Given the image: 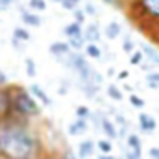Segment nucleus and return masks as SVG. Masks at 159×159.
Segmentation results:
<instances>
[{"label": "nucleus", "instance_id": "4468645a", "mask_svg": "<svg viewBox=\"0 0 159 159\" xmlns=\"http://www.w3.org/2000/svg\"><path fill=\"white\" fill-rule=\"evenodd\" d=\"M84 56L86 58H92V60H103V51L98 43H86L84 45Z\"/></svg>", "mask_w": 159, "mask_h": 159}, {"label": "nucleus", "instance_id": "f704fd0d", "mask_svg": "<svg viewBox=\"0 0 159 159\" xmlns=\"http://www.w3.org/2000/svg\"><path fill=\"white\" fill-rule=\"evenodd\" d=\"M148 155H150V159H159V146H152L148 150Z\"/></svg>", "mask_w": 159, "mask_h": 159}, {"label": "nucleus", "instance_id": "c9c22d12", "mask_svg": "<svg viewBox=\"0 0 159 159\" xmlns=\"http://www.w3.org/2000/svg\"><path fill=\"white\" fill-rule=\"evenodd\" d=\"M25 45H26V43H21V41H17V39H11V47L17 49V51H25Z\"/></svg>", "mask_w": 159, "mask_h": 159}, {"label": "nucleus", "instance_id": "6ab92c4d", "mask_svg": "<svg viewBox=\"0 0 159 159\" xmlns=\"http://www.w3.org/2000/svg\"><path fill=\"white\" fill-rule=\"evenodd\" d=\"M144 81H146V86L148 88L159 90V71H148L146 77H144Z\"/></svg>", "mask_w": 159, "mask_h": 159}, {"label": "nucleus", "instance_id": "a211bd4d", "mask_svg": "<svg viewBox=\"0 0 159 159\" xmlns=\"http://www.w3.org/2000/svg\"><path fill=\"white\" fill-rule=\"evenodd\" d=\"M64 36L66 38H75V36H83V25H79L75 21H71L69 25L64 26Z\"/></svg>", "mask_w": 159, "mask_h": 159}, {"label": "nucleus", "instance_id": "39448f33", "mask_svg": "<svg viewBox=\"0 0 159 159\" xmlns=\"http://www.w3.org/2000/svg\"><path fill=\"white\" fill-rule=\"evenodd\" d=\"M99 131H101V133H103V137H105V139H109V140L118 139V129H116L114 122H112L105 112L101 114V120H99Z\"/></svg>", "mask_w": 159, "mask_h": 159}, {"label": "nucleus", "instance_id": "c03bdc74", "mask_svg": "<svg viewBox=\"0 0 159 159\" xmlns=\"http://www.w3.org/2000/svg\"><path fill=\"white\" fill-rule=\"evenodd\" d=\"M0 159H4V157H0Z\"/></svg>", "mask_w": 159, "mask_h": 159}, {"label": "nucleus", "instance_id": "e433bc0d", "mask_svg": "<svg viewBox=\"0 0 159 159\" xmlns=\"http://www.w3.org/2000/svg\"><path fill=\"white\" fill-rule=\"evenodd\" d=\"M140 69H142L144 73H148V71H153V66H152L150 62H148V64H144V60H142V62H140Z\"/></svg>", "mask_w": 159, "mask_h": 159}, {"label": "nucleus", "instance_id": "a878e982", "mask_svg": "<svg viewBox=\"0 0 159 159\" xmlns=\"http://www.w3.org/2000/svg\"><path fill=\"white\" fill-rule=\"evenodd\" d=\"M129 105H131L133 109H144L146 101H144L140 96H137V94H131V96H129Z\"/></svg>", "mask_w": 159, "mask_h": 159}, {"label": "nucleus", "instance_id": "c85d7f7f", "mask_svg": "<svg viewBox=\"0 0 159 159\" xmlns=\"http://www.w3.org/2000/svg\"><path fill=\"white\" fill-rule=\"evenodd\" d=\"M81 2H83V0H62L60 6L64 10H67V11H73L75 8H79V4H81Z\"/></svg>", "mask_w": 159, "mask_h": 159}, {"label": "nucleus", "instance_id": "bb28decb", "mask_svg": "<svg viewBox=\"0 0 159 159\" xmlns=\"http://www.w3.org/2000/svg\"><path fill=\"white\" fill-rule=\"evenodd\" d=\"M122 49H124V52H127V54H131L133 51H135V41L129 38V36H125L124 39H122Z\"/></svg>", "mask_w": 159, "mask_h": 159}, {"label": "nucleus", "instance_id": "a19ab883", "mask_svg": "<svg viewBox=\"0 0 159 159\" xmlns=\"http://www.w3.org/2000/svg\"><path fill=\"white\" fill-rule=\"evenodd\" d=\"M52 2H56V4H60V2H62V0H52Z\"/></svg>", "mask_w": 159, "mask_h": 159}, {"label": "nucleus", "instance_id": "2f4dec72", "mask_svg": "<svg viewBox=\"0 0 159 159\" xmlns=\"http://www.w3.org/2000/svg\"><path fill=\"white\" fill-rule=\"evenodd\" d=\"M83 11L86 13V17H88V15H90V17H96V15H98V8H96L92 2H86L84 8H83Z\"/></svg>", "mask_w": 159, "mask_h": 159}, {"label": "nucleus", "instance_id": "a18cd8bd", "mask_svg": "<svg viewBox=\"0 0 159 159\" xmlns=\"http://www.w3.org/2000/svg\"><path fill=\"white\" fill-rule=\"evenodd\" d=\"M125 2H127V0H125Z\"/></svg>", "mask_w": 159, "mask_h": 159}, {"label": "nucleus", "instance_id": "79ce46f5", "mask_svg": "<svg viewBox=\"0 0 159 159\" xmlns=\"http://www.w3.org/2000/svg\"><path fill=\"white\" fill-rule=\"evenodd\" d=\"M155 43H157V45H159V38H157V39H155Z\"/></svg>", "mask_w": 159, "mask_h": 159}, {"label": "nucleus", "instance_id": "f03ea898", "mask_svg": "<svg viewBox=\"0 0 159 159\" xmlns=\"http://www.w3.org/2000/svg\"><path fill=\"white\" fill-rule=\"evenodd\" d=\"M124 10L139 30L153 41L159 38V0H127Z\"/></svg>", "mask_w": 159, "mask_h": 159}, {"label": "nucleus", "instance_id": "ddd939ff", "mask_svg": "<svg viewBox=\"0 0 159 159\" xmlns=\"http://www.w3.org/2000/svg\"><path fill=\"white\" fill-rule=\"evenodd\" d=\"M105 38L107 39H118L122 36V25L118 21H111L109 25H105V30H103Z\"/></svg>", "mask_w": 159, "mask_h": 159}, {"label": "nucleus", "instance_id": "5701e85b", "mask_svg": "<svg viewBox=\"0 0 159 159\" xmlns=\"http://www.w3.org/2000/svg\"><path fill=\"white\" fill-rule=\"evenodd\" d=\"M28 10L34 13L45 11L47 10V0H28Z\"/></svg>", "mask_w": 159, "mask_h": 159}, {"label": "nucleus", "instance_id": "9b49d317", "mask_svg": "<svg viewBox=\"0 0 159 159\" xmlns=\"http://www.w3.org/2000/svg\"><path fill=\"white\" fill-rule=\"evenodd\" d=\"M94 152H96V142L92 139H86L83 142H79V146H77V155L81 159H92Z\"/></svg>", "mask_w": 159, "mask_h": 159}, {"label": "nucleus", "instance_id": "4c0bfd02", "mask_svg": "<svg viewBox=\"0 0 159 159\" xmlns=\"http://www.w3.org/2000/svg\"><path fill=\"white\" fill-rule=\"evenodd\" d=\"M96 159H116V157H114L112 153H99Z\"/></svg>", "mask_w": 159, "mask_h": 159}, {"label": "nucleus", "instance_id": "2eb2a0df", "mask_svg": "<svg viewBox=\"0 0 159 159\" xmlns=\"http://www.w3.org/2000/svg\"><path fill=\"white\" fill-rule=\"evenodd\" d=\"M11 39H17L21 43H30L32 41V34L30 30H26L25 26H15L13 32H11Z\"/></svg>", "mask_w": 159, "mask_h": 159}, {"label": "nucleus", "instance_id": "cd10ccee", "mask_svg": "<svg viewBox=\"0 0 159 159\" xmlns=\"http://www.w3.org/2000/svg\"><path fill=\"white\" fill-rule=\"evenodd\" d=\"M71 13H73V21H75V23H79V25H84V21H86V13H84L81 8H75Z\"/></svg>", "mask_w": 159, "mask_h": 159}, {"label": "nucleus", "instance_id": "72a5a7b5", "mask_svg": "<svg viewBox=\"0 0 159 159\" xmlns=\"http://www.w3.org/2000/svg\"><path fill=\"white\" fill-rule=\"evenodd\" d=\"M10 84V81H8V75L2 71V69H0V88H6Z\"/></svg>", "mask_w": 159, "mask_h": 159}, {"label": "nucleus", "instance_id": "b1692460", "mask_svg": "<svg viewBox=\"0 0 159 159\" xmlns=\"http://www.w3.org/2000/svg\"><path fill=\"white\" fill-rule=\"evenodd\" d=\"M90 116H92V111L86 105H79L75 109V118H79V120H88L90 122Z\"/></svg>", "mask_w": 159, "mask_h": 159}, {"label": "nucleus", "instance_id": "f8f14e48", "mask_svg": "<svg viewBox=\"0 0 159 159\" xmlns=\"http://www.w3.org/2000/svg\"><path fill=\"white\" fill-rule=\"evenodd\" d=\"M21 21L25 23V25H28V26H34V28H39L41 26V17H39V13H34V11H30V10H25V11H21Z\"/></svg>", "mask_w": 159, "mask_h": 159}, {"label": "nucleus", "instance_id": "ea45409f", "mask_svg": "<svg viewBox=\"0 0 159 159\" xmlns=\"http://www.w3.org/2000/svg\"><path fill=\"white\" fill-rule=\"evenodd\" d=\"M107 75H109V77H114V75H116L114 67H109V69H107Z\"/></svg>", "mask_w": 159, "mask_h": 159}, {"label": "nucleus", "instance_id": "7c9ffc66", "mask_svg": "<svg viewBox=\"0 0 159 159\" xmlns=\"http://www.w3.org/2000/svg\"><path fill=\"white\" fill-rule=\"evenodd\" d=\"M105 6H111L114 10H124L125 8V0H101Z\"/></svg>", "mask_w": 159, "mask_h": 159}, {"label": "nucleus", "instance_id": "f3484780", "mask_svg": "<svg viewBox=\"0 0 159 159\" xmlns=\"http://www.w3.org/2000/svg\"><path fill=\"white\" fill-rule=\"evenodd\" d=\"M77 88L81 90L86 98H90V99H96L98 98V94H99V86H96V84H86V83H77Z\"/></svg>", "mask_w": 159, "mask_h": 159}, {"label": "nucleus", "instance_id": "0eeeda50", "mask_svg": "<svg viewBox=\"0 0 159 159\" xmlns=\"http://www.w3.org/2000/svg\"><path fill=\"white\" fill-rule=\"evenodd\" d=\"M139 127H140L142 133L152 135V133L157 129V122H155V118H153L152 114H148V112H140V114H139Z\"/></svg>", "mask_w": 159, "mask_h": 159}, {"label": "nucleus", "instance_id": "423d86ee", "mask_svg": "<svg viewBox=\"0 0 159 159\" xmlns=\"http://www.w3.org/2000/svg\"><path fill=\"white\" fill-rule=\"evenodd\" d=\"M49 52H51V56L56 60V62H64V58L71 52V49H69V45H67V41H54V43H51L49 45Z\"/></svg>", "mask_w": 159, "mask_h": 159}, {"label": "nucleus", "instance_id": "dca6fc26", "mask_svg": "<svg viewBox=\"0 0 159 159\" xmlns=\"http://www.w3.org/2000/svg\"><path fill=\"white\" fill-rule=\"evenodd\" d=\"M125 148L127 150H135V152H142V140H140V137L137 135V133H127V137H125Z\"/></svg>", "mask_w": 159, "mask_h": 159}, {"label": "nucleus", "instance_id": "c756f323", "mask_svg": "<svg viewBox=\"0 0 159 159\" xmlns=\"http://www.w3.org/2000/svg\"><path fill=\"white\" fill-rule=\"evenodd\" d=\"M142 60H144V56H142L140 49H139V51H133V52L129 54V64H131V66H140Z\"/></svg>", "mask_w": 159, "mask_h": 159}, {"label": "nucleus", "instance_id": "4be33fe9", "mask_svg": "<svg viewBox=\"0 0 159 159\" xmlns=\"http://www.w3.org/2000/svg\"><path fill=\"white\" fill-rule=\"evenodd\" d=\"M112 148H114L112 140H109V139H105V137L96 142V150H99V153H111Z\"/></svg>", "mask_w": 159, "mask_h": 159}, {"label": "nucleus", "instance_id": "20e7f679", "mask_svg": "<svg viewBox=\"0 0 159 159\" xmlns=\"http://www.w3.org/2000/svg\"><path fill=\"white\" fill-rule=\"evenodd\" d=\"M83 38L86 43H99L103 39V30L98 23H90L83 28Z\"/></svg>", "mask_w": 159, "mask_h": 159}, {"label": "nucleus", "instance_id": "412c9836", "mask_svg": "<svg viewBox=\"0 0 159 159\" xmlns=\"http://www.w3.org/2000/svg\"><path fill=\"white\" fill-rule=\"evenodd\" d=\"M67 45H69L71 51H83L86 41H84L83 36H75V38H67Z\"/></svg>", "mask_w": 159, "mask_h": 159}, {"label": "nucleus", "instance_id": "473e14b6", "mask_svg": "<svg viewBox=\"0 0 159 159\" xmlns=\"http://www.w3.org/2000/svg\"><path fill=\"white\" fill-rule=\"evenodd\" d=\"M124 159H142V152H135V150H127L125 148Z\"/></svg>", "mask_w": 159, "mask_h": 159}, {"label": "nucleus", "instance_id": "6e6552de", "mask_svg": "<svg viewBox=\"0 0 159 159\" xmlns=\"http://www.w3.org/2000/svg\"><path fill=\"white\" fill-rule=\"evenodd\" d=\"M28 92L34 96V99H36L39 105H43V107H51V105H52V99L49 98V94H47L39 84H36V83H34V84H30Z\"/></svg>", "mask_w": 159, "mask_h": 159}, {"label": "nucleus", "instance_id": "58836bf2", "mask_svg": "<svg viewBox=\"0 0 159 159\" xmlns=\"http://www.w3.org/2000/svg\"><path fill=\"white\" fill-rule=\"evenodd\" d=\"M116 77L120 79V81H125V79L129 77V73H127V71H120V73H116Z\"/></svg>", "mask_w": 159, "mask_h": 159}, {"label": "nucleus", "instance_id": "f257e3e1", "mask_svg": "<svg viewBox=\"0 0 159 159\" xmlns=\"http://www.w3.org/2000/svg\"><path fill=\"white\" fill-rule=\"evenodd\" d=\"M47 148L34 122L15 116H0V157L43 159Z\"/></svg>", "mask_w": 159, "mask_h": 159}, {"label": "nucleus", "instance_id": "393cba45", "mask_svg": "<svg viewBox=\"0 0 159 159\" xmlns=\"http://www.w3.org/2000/svg\"><path fill=\"white\" fill-rule=\"evenodd\" d=\"M25 69H26V75H28V77H36L38 69H36V62H34V58L25 56Z\"/></svg>", "mask_w": 159, "mask_h": 159}, {"label": "nucleus", "instance_id": "37998d69", "mask_svg": "<svg viewBox=\"0 0 159 159\" xmlns=\"http://www.w3.org/2000/svg\"><path fill=\"white\" fill-rule=\"evenodd\" d=\"M116 159H124V157H116Z\"/></svg>", "mask_w": 159, "mask_h": 159}, {"label": "nucleus", "instance_id": "9d476101", "mask_svg": "<svg viewBox=\"0 0 159 159\" xmlns=\"http://www.w3.org/2000/svg\"><path fill=\"white\" fill-rule=\"evenodd\" d=\"M140 52L153 67H159V49L152 47L150 43H140Z\"/></svg>", "mask_w": 159, "mask_h": 159}, {"label": "nucleus", "instance_id": "7ed1b4c3", "mask_svg": "<svg viewBox=\"0 0 159 159\" xmlns=\"http://www.w3.org/2000/svg\"><path fill=\"white\" fill-rule=\"evenodd\" d=\"M8 116L36 122L41 118V105L23 84H8Z\"/></svg>", "mask_w": 159, "mask_h": 159}, {"label": "nucleus", "instance_id": "aec40b11", "mask_svg": "<svg viewBox=\"0 0 159 159\" xmlns=\"http://www.w3.org/2000/svg\"><path fill=\"white\" fill-rule=\"evenodd\" d=\"M105 92H107L109 99H112V101H122V99H124V92H122V88L116 86V84H109Z\"/></svg>", "mask_w": 159, "mask_h": 159}, {"label": "nucleus", "instance_id": "1a4fd4ad", "mask_svg": "<svg viewBox=\"0 0 159 159\" xmlns=\"http://www.w3.org/2000/svg\"><path fill=\"white\" fill-rule=\"evenodd\" d=\"M88 129H90L88 120H79V118H75V120L67 125V135H69V137H81V135L88 133Z\"/></svg>", "mask_w": 159, "mask_h": 159}]
</instances>
